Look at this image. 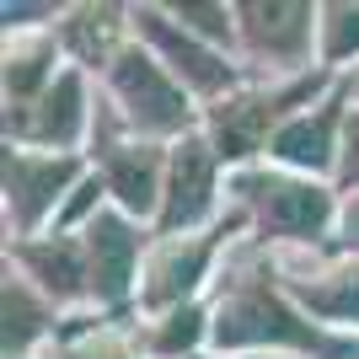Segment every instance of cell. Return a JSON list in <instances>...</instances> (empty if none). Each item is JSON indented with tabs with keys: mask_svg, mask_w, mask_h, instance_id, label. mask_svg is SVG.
I'll list each match as a JSON object with an SVG mask.
<instances>
[{
	"mask_svg": "<svg viewBox=\"0 0 359 359\" xmlns=\"http://www.w3.org/2000/svg\"><path fill=\"white\" fill-rule=\"evenodd\" d=\"M172 16H177L188 32H198L204 43L236 54V6H220V0H210V6H172ZM236 60H241V54H236Z\"/></svg>",
	"mask_w": 359,
	"mask_h": 359,
	"instance_id": "cell-22",
	"label": "cell"
},
{
	"mask_svg": "<svg viewBox=\"0 0 359 359\" xmlns=\"http://www.w3.org/2000/svg\"><path fill=\"white\" fill-rule=\"evenodd\" d=\"M359 60V0H327L316 22V65L344 75Z\"/></svg>",
	"mask_w": 359,
	"mask_h": 359,
	"instance_id": "cell-21",
	"label": "cell"
},
{
	"mask_svg": "<svg viewBox=\"0 0 359 359\" xmlns=\"http://www.w3.org/2000/svg\"><path fill=\"white\" fill-rule=\"evenodd\" d=\"M269 257H273V273H279L285 295L311 322H322L327 332L359 327V257L327 247V257H311V269H300V263H290L279 252H269Z\"/></svg>",
	"mask_w": 359,
	"mask_h": 359,
	"instance_id": "cell-14",
	"label": "cell"
},
{
	"mask_svg": "<svg viewBox=\"0 0 359 359\" xmlns=\"http://www.w3.org/2000/svg\"><path fill=\"white\" fill-rule=\"evenodd\" d=\"M140 348L150 359H194L210 348V300H194L182 311H166L156 322H145L140 332Z\"/></svg>",
	"mask_w": 359,
	"mask_h": 359,
	"instance_id": "cell-19",
	"label": "cell"
},
{
	"mask_svg": "<svg viewBox=\"0 0 359 359\" xmlns=\"http://www.w3.org/2000/svg\"><path fill=\"white\" fill-rule=\"evenodd\" d=\"M332 86H338V75H332V70L290 75V81H247V86L231 91L225 102L204 107V135H210L215 156L225 161V172L257 166L263 156H269L273 135H279L295 113L316 107Z\"/></svg>",
	"mask_w": 359,
	"mask_h": 359,
	"instance_id": "cell-3",
	"label": "cell"
},
{
	"mask_svg": "<svg viewBox=\"0 0 359 359\" xmlns=\"http://www.w3.org/2000/svg\"><path fill=\"white\" fill-rule=\"evenodd\" d=\"M354 97H359V75H354Z\"/></svg>",
	"mask_w": 359,
	"mask_h": 359,
	"instance_id": "cell-26",
	"label": "cell"
},
{
	"mask_svg": "<svg viewBox=\"0 0 359 359\" xmlns=\"http://www.w3.org/2000/svg\"><path fill=\"white\" fill-rule=\"evenodd\" d=\"M166 156L172 145L156 140H135L118 123L113 107H97L91 123V172L102 177L107 204H118L129 220H156L161 215V194H166Z\"/></svg>",
	"mask_w": 359,
	"mask_h": 359,
	"instance_id": "cell-6",
	"label": "cell"
},
{
	"mask_svg": "<svg viewBox=\"0 0 359 359\" xmlns=\"http://www.w3.org/2000/svg\"><path fill=\"white\" fill-rule=\"evenodd\" d=\"M102 91H107V102H113V113H118V123L135 140L177 145V140H188L194 129H204V113L194 107V91L182 86L140 38L107 65Z\"/></svg>",
	"mask_w": 359,
	"mask_h": 359,
	"instance_id": "cell-4",
	"label": "cell"
},
{
	"mask_svg": "<svg viewBox=\"0 0 359 359\" xmlns=\"http://www.w3.org/2000/svg\"><path fill=\"white\" fill-rule=\"evenodd\" d=\"M241 231H252L247 215L236 204H225V215L210 225V231H194V236H156L145 252V269H140V290H135V311L145 322L166 311H182L204 300V285L215 279V263Z\"/></svg>",
	"mask_w": 359,
	"mask_h": 359,
	"instance_id": "cell-5",
	"label": "cell"
},
{
	"mask_svg": "<svg viewBox=\"0 0 359 359\" xmlns=\"http://www.w3.org/2000/svg\"><path fill=\"white\" fill-rule=\"evenodd\" d=\"M210 354L215 359H247V354H300V359H354L359 344L327 332L322 322L300 311L285 295L273 257H241L225 263L210 300Z\"/></svg>",
	"mask_w": 359,
	"mask_h": 359,
	"instance_id": "cell-1",
	"label": "cell"
},
{
	"mask_svg": "<svg viewBox=\"0 0 359 359\" xmlns=\"http://www.w3.org/2000/svg\"><path fill=\"white\" fill-rule=\"evenodd\" d=\"M54 359H150V354L140 348V338L118 332L107 316H81L70 327H60Z\"/></svg>",
	"mask_w": 359,
	"mask_h": 359,
	"instance_id": "cell-20",
	"label": "cell"
},
{
	"mask_svg": "<svg viewBox=\"0 0 359 359\" xmlns=\"http://www.w3.org/2000/svg\"><path fill=\"white\" fill-rule=\"evenodd\" d=\"M316 22H322V6H311V0H241L236 6L241 65H257L273 81L322 70L316 65Z\"/></svg>",
	"mask_w": 359,
	"mask_h": 359,
	"instance_id": "cell-7",
	"label": "cell"
},
{
	"mask_svg": "<svg viewBox=\"0 0 359 359\" xmlns=\"http://www.w3.org/2000/svg\"><path fill=\"white\" fill-rule=\"evenodd\" d=\"M60 38L48 32H6V107L32 102L38 91H48L60 81Z\"/></svg>",
	"mask_w": 359,
	"mask_h": 359,
	"instance_id": "cell-18",
	"label": "cell"
},
{
	"mask_svg": "<svg viewBox=\"0 0 359 359\" xmlns=\"http://www.w3.org/2000/svg\"><path fill=\"white\" fill-rule=\"evenodd\" d=\"M0 177H6V225L16 231L11 241H32V236H43L48 220H60L70 194L91 177V166L86 156H48V150L6 145V172Z\"/></svg>",
	"mask_w": 359,
	"mask_h": 359,
	"instance_id": "cell-9",
	"label": "cell"
},
{
	"mask_svg": "<svg viewBox=\"0 0 359 359\" xmlns=\"http://www.w3.org/2000/svg\"><path fill=\"white\" fill-rule=\"evenodd\" d=\"M225 161L215 156L210 135L194 129L188 140L172 145L166 156V194L156 215V236H194L220 220V188H225Z\"/></svg>",
	"mask_w": 359,
	"mask_h": 359,
	"instance_id": "cell-11",
	"label": "cell"
},
{
	"mask_svg": "<svg viewBox=\"0 0 359 359\" xmlns=\"http://www.w3.org/2000/svg\"><path fill=\"white\" fill-rule=\"evenodd\" d=\"M129 22H135V38L166 65V70L177 75L182 86L194 91V102H225L231 91L247 86V65L236 54H225V48L204 43L198 32H188L172 16V6H129Z\"/></svg>",
	"mask_w": 359,
	"mask_h": 359,
	"instance_id": "cell-8",
	"label": "cell"
},
{
	"mask_svg": "<svg viewBox=\"0 0 359 359\" xmlns=\"http://www.w3.org/2000/svg\"><path fill=\"white\" fill-rule=\"evenodd\" d=\"M332 252L359 257V194L344 198V215H338V236H332Z\"/></svg>",
	"mask_w": 359,
	"mask_h": 359,
	"instance_id": "cell-24",
	"label": "cell"
},
{
	"mask_svg": "<svg viewBox=\"0 0 359 359\" xmlns=\"http://www.w3.org/2000/svg\"><path fill=\"white\" fill-rule=\"evenodd\" d=\"M54 38L75 60V70L107 75V65L135 43V22H129V6H65Z\"/></svg>",
	"mask_w": 359,
	"mask_h": 359,
	"instance_id": "cell-16",
	"label": "cell"
},
{
	"mask_svg": "<svg viewBox=\"0 0 359 359\" xmlns=\"http://www.w3.org/2000/svg\"><path fill=\"white\" fill-rule=\"evenodd\" d=\"M247 359H300V354H247Z\"/></svg>",
	"mask_w": 359,
	"mask_h": 359,
	"instance_id": "cell-25",
	"label": "cell"
},
{
	"mask_svg": "<svg viewBox=\"0 0 359 359\" xmlns=\"http://www.w3.org/2000/svg\"><path fill=\"white\" fill-rule=\"evenodd\" d=\"M338 194L354 198L359 194V107L348 113V129H344V156H338Z\"/></svg>",
	"mask_w": 359,
	"mask_h": 359,
	"instance_id": "cell-23",
	"label": "cell"
},
{
	"mask_svg": "<svg viewBox=\"0 0 359 359\" xmlns=\"http://www.w3.org/2000/svg\"><path fill=\"white\" fill-rule=\"evenodd\" d=\"M225 194L247 215L252 236L269 252L332 247V236H338L344 198H338V188H327V182H316V177H300V172H285V166H273V161H257V166L231 172Z\"/></svg>",
	"mask_w": 359,
	"mask_h": 359,
	"instance_id": "cell-2",
	"label": "cell"
},
{
	"mask_svg": "<svg viewBox=\"0 0 359 359\" xmlns=\"http://www.w3.org/2000/svg\"><path fill=\"white\" fill-rule=\"evenodd\" d=\"M348 102H354V75H338V86L322 97L316 107L295 113V118L273 135L269 161L300 172V177L327 182L338 177V156H344V129H348Z\"/></svg>",
	"mask_w": 359,
	"mask_h": 359,
	"instance_id": "cell-12",
	"label": "cell"
},
{
	"mask_svg": "<svg viewBox=\"0 0 359 359\" xmlns=\"http://www.w3.org/2000/svg\"><path fill=\"white\" fill-rule=\"evenodd\" d=\"M81 241H86L97 306H129L135 290H140V269H145V252H150V241H156V231L129 220L118 204H102L81 225Z\"/></svg>",
	"mask_w": 359,
	"mask_h": 359,
	"instance_id": "cell-13",
	"label": "cell"
},
{
	"mask_svg": "<svg viewBox=\"0 0 359 359\" xmlns=\"http://www.w3.org/2000/svg\"><path fill=\"white\" fill-rule=\"evenodd\" d=\"M0 311H6V359H32V348H43L48 338H60V306L43 290L6 269V290H0Z\"/></svg>",
	"mask_w": 359,
	"mask_h": 359,
	"instance_id": "cell-17",
	"label": "cell"
},
{
	"mask_svg": "<svg viewBox=\"0 0 359 359\" xmlns=\"http://www.w3.org/2000/svg\"><path fill=\"white\" fill-rule=\"evenodd\" d=\"M91 97H86V70H60V81L38 91L32 102L6 107V145L16 150H48V156H81L91 145Z\"/></svg>",
	"mask_w": 359,
	"mask_h": 359,
	"instance_id": "cell-10",
	"label": "cell"
},
{
	"mask_svg": "<svg viewBox=\"0 0 359 359\" xmlns=\"http://www.w3.org/2000/svg\"><path fill=\"white\" fill-rule=\"evenodd\" d=\"M6 269L32 279L54 306H91L97 300L81 231H43L32 241H6Z\"/></svg>",
	"mask_w": 359,
	"mask_h": 359,
	"instance_id": "cell-15",
	"label": "cell"
}]
</instances>
